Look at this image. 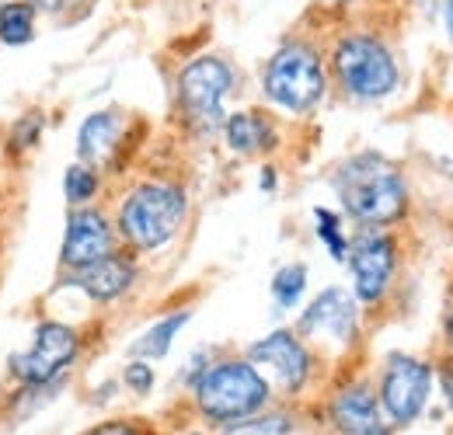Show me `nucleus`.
Segmentation results:
<instances>
[{
    "instance_id": "nucleus-4",
    "label": "nucleus",
    "mask_w": 453,
    "mask_h": 435,
    "mask_svg": "<svg viewBox=\"0 0 453 435\" xmlns=\"http://www.w3.org/2000/svg\"><path fill=\"white\" fill-rule=\"evenodd\" d=\"M332 73L342 91L356 102H380L397 88L395 53L377 35H363V32H349L335 42Z\"/></svg>"
},
{
    "instance_id": "nucleus-18",
    "label": "nucleus",
    "mask_w": 453,
    "mask_h": 435,
    "mask_svg": "<svg viewBox=\"0 0 453 435\" xmlns=\"http://www.w3.org/2000/svg\"><path fill=\"white\" fill-rule=\"evenodd\" d=\"M188 317H192V310H181V314H171V317L157 321L154 327H147L143 338H136L129 345V355H136V359H165L174 334L188 324Z\"/></svg>"
},
{
    "instance_id": "nucleus-11",
    "label": "nucleus",
    "mask_w": 453,
    "mask_h": 435,
    "mask_svg": "<svg viewBox=\"0 0 453 435\" xmlns=\"http://www.w3.org/2000/svg\"><path fill=\"white\" fill-rule=\"evenodd\" d=\"M356 317H359V307L356 300L332 286L325 289L303 314H300V324L296 331L303 338H314V341H335V345H349L356 338Z\"/></svg>"
},
{
    "instance_id": "nucleus-21",
    "label": "nucleus",
    "mask_w": 453,
    "mask_h": 435,
    "mask_svg": "<svg viewBox=\"0 0 453 435\" xmlns=\"http://www.w3.org/2000/svg\"><path fill=\"white\" fill-rule=\"evenodd\" d=\"M314 219H318V237L325 240L328 255H332L335 262H345L349 240H345V233H342V219L335 217V213H328V210H314Z\"/></svg>"
},
{
    "instance_id": "nucleus-27",
    "label": "nucleus",
    "mask_w": 453,
    "mask_h": 435,
    "mask_svg": "<svg viewBox=\"0 0 453 435\" xmlns=\"http://www.w3.org/2000/svg\"><path fill=\"white\" fill-rule=\"evenodd\" d=\"M440 383H443V397H447V404L453 408V366H440Z\"/></svg>"
},
{
    "instance_id": "nucleus-7",
    "label": "nucleus",
    "mask_w": 453,
    "mask_h": 435,
    "mask_svg": "<svg viewBox=\"0 0 453 435\" xmlns=\"http://www.w3.org/2000/svg\"><path fill=\"white\" fill-rule=\"evenodd\" d=\"M81 352V338L70 324H59V321H42L35 327V341L32 348L11 355V377L25 386H46L73 366Z\"/></svg>"
},
{
    "instance_id": "nucleus-9",
    "label": "nucleus",
    "mask_w": 453,
    "mask_h": 435,
    "mask_svg": "<svg viewBox=\"0 0 453 435\" xmlns=\"http://www.w3.org/2000/svg\"><path fill=\"white\" fill-rule=\"evenodd\" d=\"M433 393V370L415 355H391L384 380H380V404L395 425H411Z\"/></svg>"
},
{
    "instance_id": "nucleus-25",
    "label": "nucleus",
    "mask_w": 453,
    "mask_h": 435,
    "mask_svg": "<svg viewBox=\"0 0 453 435\" xmlns=\"http://www.w3.org/2000/svg\"><path fill=\"white\" fill-rule=\"evenodd\" d=\"M88 435H140V429H136V425H129V422H105V425L91 429Z\"/></svg>"
},
{
    "instance_id": "nucleus-17",
    "label": "nucleus",
    "mask_w": 453,
    "mask_h": 435,
    "mask_svg": "<svg viewBox=\"0 0 453 435\" xmlns=\"http://www.w3.org/2000/svg\"><path fill=\"white\" fill-rule=\"evenodd\" d=\"M35 25H39V11L32 0H7L0 7V42L4 46H28L35 39Z\"/></svg>"
},
{
    "instance_id": "nucleus-3",
    "label": "nucleus",
    "mask_w": 453,
    "mask_h": 435,
    "mask_svg": "<svg viewBox=\"0 0 453 435\" xmlns=\"http://www.w3.org/2000/svg\"><path fill=\"white\" fill-rule=\"evenodd\" d=\"M265 401H269V383L258 377V370L248 359L217 362L203 370V377L196 380V404L217 425H234L251 418L255 411H262Z\"/></svg>"
},
{
    "instance_id": "nucleus-13",
    "label": "nucleus",
    "mask_w": 453,
    "mask_h": 435,
    "mask_svg": "<svg viewBox=\"0 0 453 435\" xmlns=\"http://www.w3.org/2000/svg\"><path fill=\"white\" fill-rule=\"evenodd\" d=\"M133 279H136V265L126 255L112 251V255H105V258H98V262H91L84 269H73L66 282L73 289H81L95 303H112L133 286Z\"/></svg>"
},
{
    "instance_id": "nucleus-28",
    "label": "nucleus",
    "mask_w": 453,
    "mask_h": 435,
    "mask_svg": "<svg viewBox=\"0 0 453 435\" xmlns=\"http://www.w3.org/2000/svg\"><path fill=\"white\" fill-rule=\"evenodd\" d=\"M273 188H276V171L265 167V171H262V192H273Z\"/></svg>"
},
{
    "instance_id": "nucleus-8",
    "label": "nucleus",
    "mask_w": 453,
    "mask_h": 435,
    "mask_svg": "<svg viewBox=\"0 0 453 435\" xmlns=\"http://www.w3.org/2000/svg\"><path fill=\"white\" fill-rule=\"evenodd\" d=\"M248 362L269 383V390L276 386L280 393H300L311 377V352L293 331H273L269 338L255 341L248 348Z\"/></svg>"
},
{
    "instance_id": "nucleus-30",
    "label": "nucleus",
    "mask_w": 453,
    "mask_h": 435,
    "mask_svg": "<svg viewBox=\"0 0 453 435\" xmlns=\"http://www.w3.org/2000/svg\"><path fill=\"white\" fill-rule=\"evenodd\" d=\"M447 334H450V348H453V310H450V317H447Z\"/></svg>"
},
{
    "instance_id": "nucleus-12",
    "label": "nucleus",
    "mask_w": 453,
    "mask_h": 435,
    "mask_svg": "<svg viewBox=\"0 0 453 435\" xmlns=\"http://www.w3.org/2000/svg\"><path fill=\"white\" fill-rule=\"evenodd\" d=\"M115 251V233L109 219L98 210H73L66 219V233H63V248H59V262L63 269H84L105 255Z\"/></svg>"
},
{
    "instance_id": "nucleus-26",
    "label": "nucleus",
    "mask_w": 453,
    "mask_h": 435,
    "mask_svg": "<svg viewBox=\"0 0 453 435\" xmlns=\"http://www.w3.org/2000/svg\"><path fill=\"white\" fill-rule=\"evenodd\" d=\"M35 4V11H42V14H66L73 4H81V0H32Z\"/></svg>"
},
{
    "instance_id": "nucleus-1",
    "label": "nucleus",
    "mask_w": 453,
    "mask_h": 435,
    "mask_svg": "<svg viewBox=\"0 0 453 435\" xmlns=\"http://www.w3.org/2000/svg\"><path fill=\"white\" fill-rule=\"evenodd\" d=\"M335 192H339L345 213L370 230L391 226L408 210L404 178L395 164L380 154H359V157L342 164L335 174Z\"/></svg>"
},
{
    "instance_id": "nucleus-24",
    "label": "nucleus",
    "mask_w": 453,
    "mask_h": 435,
    "mask_svg": "<svg viewBox=\"0 0 453 435\" xmlns=\"http://www.w3.org/2000/svg\"><path fill=\"white\" fill-rule=\"evenodd\" d=\"M39 133H42V118H39V115H25V118L14 126L11 140H14V147H35Z\"/></svg>"
},
{
    "instance_id": "nucleus-6",
    "label": "nucleus",
    "mask_w": 453,
    "mask_h": 435,
    "mask_svg": "<svg viewBox=\"0 0 453 435\" xmlns=\"http://www.w3.org/2000/svg\"><path fill=\"white\" fill-rule=\"evenodd\" d=\"M234 88V70L220 56H199L178 73V109L196 133L224 126V98Z\"/></svg>"
},
{
    "instance_id": "nucleus-20",
    "label": "nucleus",
    "mask_w": 453,
    "mask_h": 435,
    "mask_svg": "<svg viewBox=\"0 0 453 435\" xmlns=\"http://www.w3.org/2000/svg\"><path fill=\"white\" fill-rule=\"evenodd\" d=\"M303 289H307V265H286V269H280L276 279H273V296H276V303H280L283 310L300 303Z\"/></svg>"
},
{
    "instance_id": "nucleus-15",
    "label": "nucleus",
    "mask_w": 453,
    "mask_h": 435,
    "mask_svg": "<svg viewBox=\"0 0 453 435\" xmlns=\"http://www.w3.org/2000/svg\"><path fill=\"white\" fill-rule=\"evenodd\" d=\"M332 422H335V429L342 435H388L380 408H377V397L363 383L345 386L332 401Z\"/></svg>"
},
{
    "instance_id": "nucleus-23",
    "label": "nucleus",
    "mask_w": 453,
    "mask_h": 435,
    "mask_svg": "<svg viewBox=\"0 0 453 435\" xmlns=\"http://www.w3.org/2000/svg\"><path fill=\"white\" fill-rule=\"evenodd\" d=\"M122 380H126V386H129V390H136V393H150V390H154V370H150V362L133 359V362L126 366Z\"/></svg>"
},
{
    "instance_id": "nucleus-31",
    "label": "nucleus",
    "mask_w": 453,
    "mask_h": 435,
    "mask_svg": "<svg viewBox=\"0 0 453 435\" xmlns=\"http://www.w3.org/2000/svg\"><path fill=\"white\" fill-rule=\"evenodd\" d=\"M4 4H7V0H0V7H4Z\"/></svg>"
},
{
    "instance_id": "nucleus-10",
    "label": "nucleus",
    "mask_w": 453,
    "mask_h": 435,
    "mask_svg": "<svg viewBox=\"0 0 453 435\" xmlns=\"http://www.w3.org/2000/svg\"><path fill=\"white\" fill-rule=\"evenodd\" d=\"M352 255H345L349 269H352V289L359 303H377L384 300L391 279L397 269V248L388 233L366 230L363 237H356V244L349 248Z\"/></svg>"
},
{
    "instance_id": "nucleus-2",
    "label": "nucleus",
    "mask_w": 453,
    "mask_h": 435,
    "mask_svg": "<svg viewBox=\"0 0 453 435\" xmlns=\"http://www.w3.org/2000/svg\"><path fill=\"white\" fill-rule=\"evenodd\" d=\"M185 223V192L168 181H147L136 185L122 206L115 226L122 233V240L136 251H157L165 248L171 237L181 230Z\"/></svg>"
},
{
    "instance_id": "nucleus-5",
    "label": "nucleus",
    "mask_w": 453,
    "mask_h": 435,
    "mask_svg": "<svg viewBox=\"0 0 453 435\" xmlns=\"http://www.w3.org/2000/svg\"><path fill=\"white\" fill-rule=\"evenodd\" d=\"M328 77H325V63L314 46L307 42H286L283 50L265 63L262 73V91L265 98L283 111L293 115H307L314 105L325 98Z\"/></svg>"
},
{
    "instance_id": "nucleus-14",
    "label": "nucleus",
    "mask_w": 453,
    "mask_h": 435,
    "mask_svg": "<svg viewBox=\"0 0 453 435\" xmlns=\"http://www.w3.org/2000/svg\"><path fill=\"white\" fill-rule=\"evenodd\" d=\"M122 136H126V115L122 111H95L84 118V126L77 133V154L88 167H109L122 150Z\"/></svg>"
},
{
    "instance_id": "nucleus-22",
    "label": "nucleus",
    "mask_w": 453,
    "mask_h": 435,
    "mask_svg": "<svg viewBox=\"0 0 453 435\" xmlns=\"http://www.w3.org/2000/svg\"><path fill=\"white\" fill-rule=\"evenodd\" d=\"M289 432V418L286 415H269V418H244L234 422V429L226 435H286Z\"/></svg>"
},
{
    "instance_id": "nucleus-16",
    "label": "nucleus",
    "mask_w": 453,
    "mask_h": 435,
    "mask_svg": "<svg viewBox=\"0 0 453 435\" xmlns=\"http://www.w3.org/2000/svg\"><path fill=\"white\" fill-rule=\"evenodd\" d=\"M224 140L234 154H262L269 147H276V129L273 118L265 111H237L224 118Z\"/></svg>"
},
{
    "instance_id": "nucleus-19",
    "label": "nucleus",
    "mask_w": 453,
    "mask_h": 435,
    "mask_svg": "<svg viewBox=\"0 0 453 435\" xmlns=\"http://www.w3.org/2000/svg\"><path fill=\"white\" fill-rule=\"evenodd\" d=\"M95 192H98V171L88 167L84 161L70 164L66 174H63V195H66V202L81 210V206H88L95 199Z\"/></svg>"
},
{
    "instance_id": "nucleus-29",
    "label": "nucleus",
    "mask_w": 453,
    "mask_h": 435,
    "mask_svg": "<svg viewBox=\"0 0 453 435\" xmlns=\"http://www.w3.org/2000/svg\"><path fill=\"white\" fill-rule=\"evenodd\" d=\"M447 32L453 35V0H447Z\"/></svg>"
}]
</instances>
